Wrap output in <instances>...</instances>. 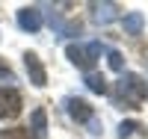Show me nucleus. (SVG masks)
Here are the masks:
<instances>
[{
    "mask_svg": "<svg viewBox=\"0 0 148 139\" xmlns=\"http://www.w3.org/2000/svg\"><path fill=\"white\" fill-rule=\"evenodd\" d=\"M119 98H125L127 104H142V101L148 98V83L142 77H136V74H121L119 80Z\"/></svg>",
    "mask_w": 148,
    "mask_h": 139,
    "instance_id": "obj_1",
    "label": "nucleus"
},
{
    "mask_svg": "<svg viewBox=\"0 0 148 139\" xmlns=\"http://www.w3.org/2000/svg\"><path fill=\"white\" fill-rule=\"evenodd\" d=\"M101 50H104V47L98 45V42L86 45V47H80V45H68V47H65V56H68L77 68H83L86 74H89V71H92V65H95V59L101 56Z\"/></svg>",
    "mask_w": 148,
    "mask_h": 139,
    "instance_id": "obj_2",
    "label": "nucleus"
},
{
    "mask_svg": "<svg viewBox=\"0 0 148 139\" xmlns=\"http://www.w3.org/2000/svg\"><path fill=\"white\" fill-rule=\"evenodd\" d=\"M21 112V95L15 89H0V118H15Z\"/></svg>",
    "mask_w": 148,
    "mask_h": 139,
    "instance_id": "obj_3",
    "label": "nucleus"
},
{
    "mask_svg": "<svg viewBox=\"0 0 148 139\" xmlns=\"http://www.w3.org/2000/svg\"><path fill=\"white\" fill-rule=\"evenodd\" d=\"M18 27L24 33H39L42 30V12L36 9V6H24L18 12Z\"/></svg>",
    "mask_w": 148,
    "mask_h": 139,
    "instance_id": "obj_4",
    "label": "nucleus"
},
{
    "mask_svg": "<svg viewBox=\"0 0 148 139\" xmlns=\"http://www.w3.org/2000/svg\"><path fill=\"white\" fill-rule=\"evenodd\" d=\"M24 65H27V74H30V83L33 86H42L47 83V74H45V65H42V59L36 56V53H24Z\"/></svg>",
    "mask_w": 148,
    "mask_h": 139,
    "instance_id": "obj_5",
    "label": "nucleus"
},
{
    "mask_svg": "<svg viewBox=\"0 0 148 139\" xmlns=\"http://www.w3.org/2000/svg\"><path fill=\"white\" fill-rule=\"evenodd\" d=\"M65 110L74 121H92V107L86 104L83 98H68L65 101Z\"/></svg>",
    "mask_w": 148,
    "mask_h": 139,
    "instance_id": "obj_6",
    "label": "nucleus"
},
{
    "mask_svg": "<svg viewBox=\"0 0 148 139\" xmlns=\"http://www.w3.org/2000/svg\"><path fill=\"white\" fill-rule=\"evenodd\" d=\"M121 24H125V33L127 36H139L142 27H145V15H142V12H127V15L121 18Z\"/></svg>",
    "mask_w": 148,
    "mask_h": 139,
    "instance_id": "obj_7",
    "label": "nucleus"
},
{
    "mask_svg": "<svg viewBox=\"0 0 148 139\" xmlns=\"http://www.w3.org/2000/svg\"><path fill=\"white\" fill-rule=\"evenodd\" d=\"M95 21L98 24H110V21H116V3H95Z\"/></svg>",
    "mask_w": 148,
    "mask_h": 139,
    "instance_id": "obj_8",
    "label": "nucleus"
},
{
    "mask_svg": "<svg viewBox=\"0 0 148 139\" xmlns=\"http://www.w3.org/2000/svg\"><path fill=\"white\" fill-rule=\"evenodd\" d=\"M86 86H89V92H95V95H107V80H104V74L89 71V74H86Z\"/></svg>",
    "mask_w": 148,
    "mask_h": 139,
    "instance_id": "obj_9",
    "label": "nucleus"
},
{
    "mask_svg": "<svg viewBox=\"0 0 148 139\" xmlns=\"http://www.w3.org/2000/svg\"><path fill=\"white\" fill-rule=\"evenodd\" d=\"M33 136H36V139H45V136H47V127H45V110H42V107L33 112Z\"/></svg>",
    "mask_w": 148,
    "mask_h": 139,
    "instance_id": "obj_10",
    "label": "nucleus"
},
{
    "mask_svg": "<svg viewBox=\"0 0 148 139\" xmlns=\"http://www.w3.org/2000/svg\"><path fill=\"white\" fill-rule=\"evenodd\" d=\"M0 139H33V133L27 127H12V130H3Z\"/></svg>",
    "mask_w": 148,
    "mask_h": 139,
    "instance_id": "obj_11",
    "label": "nucleus"
},
{
    "mask_svg": "<svg viewBox=\"0 0 148 139\" xmlns=\"http://www.w3.org/2000/svg\"><path fill=\"white\" fill-rule=\"evenodd\" d=\"M136 130H139V124H136V121H121V127H119V136H121V139H127V136H133Z\"/></svg>",
    "mask_w": 148,
    "mask_h": 139,
    "instance_id": "obj_12",
    "label": "nucleus"
},
{
    "mask_svg": "<svg viewBox=\"0 0 148 139\" xmlns=\"http://www.w3.org/2000/svg\"><path fill=\"white\" fill-rule=\"evenodd\" d=\"M110 68H113V71H121V68H125V59H121L119 50H110Z\"/></svg>",
    "mask_w": 148,
    "mask_h": 139,
    "instance_id": "obj_13",
    "label": "nucleus"
},
{
    "mask_svg": "<svg viewBox=\"0 0 148 139\" xmlns=\"http://www.w3.org/2000/svg\"><path fill=\"white\" fill-rule=\"evenodd\" d=\"M0 80H12V71H9V65L3 59H0Z\"/></svg>",
    "mask_w": 148,
    "mask_h": 139,
    "instance_id": "obj_14",
    "label": "nucleus"
}]
</instances>
